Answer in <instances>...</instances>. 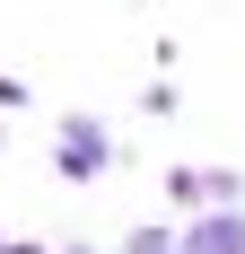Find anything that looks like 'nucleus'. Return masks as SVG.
I'll return each mask as SVG.
<instances>
[{"label": "nucleus", "mask_w": 245, "mask_h": 254, "mask_svg": "<svg viewBox=\"0 0 245 254\" xmlns=\"http://www.w3.org/2000/svg\"><path fill=\"white\" fill-rule=\"evenodd\" d=\"M193 193H201V210H237L245 202V176L237 167H193Z\"/></svg>", "instance_id": "obj_3"}, {"label": "nucleus", "mask_w": 245, "mask_h": 254, "mask_svg": "<svg viewBox=\"0 0 245 254\" xmlns=\"http://www.w3.org/2000/svg\"><path fill=\"white\" fill-rule=\"evenodd\" d=\"M175 254H245V210H201L175 237Z\"/></svg>", "instance_id": "obj_2"}, {"label": "nucleus", "mask_w": 245, "mask_h": 254, "mask_svg": "<svg viewBox=\"0 0 245 254\" xmlns=\"http://www.w3.org/2000/svg\"><path fill=\"white\" fill-rule=\"evenodd\" d=\"M0 105H26V79L18 70H0Z\"/></svg>", "instance_id": "obj_7"}, {"label": "nucleus", "mask_w": 245, "mask_h": 254, "mask_svg": "<svg viewBox=\"0 0 245 254\" xmlns=\"http://www.w3.org/2000/svg\"><path fill=\"white\" fill-rule=\"evenodd\" d=\"M53 167H61L70 184H88V176L114 167V140H105L97 114H61V123H53Z\"/></svg>", "instance_id": "obj_1"}, {"label": "nucleus", "mask_w": 245, "mask_h": 254, "mask_svg": "<svg viewBox=\"0 0 245 254\" xmlns=\"http://www.w3.org/2000/svg\"><path fill=\"white\" fill-rule=\"evenodd\" d=\"M175 105H184V88H175V79H167V70H158V79H149V88H140V114H158V123H167Z\"/></svg>", "instance_id": "obj_4"}, {"label": "nucleus", "mask_w": 245, "mask_h": 254, "mask_svg": "<svg viewBox=\"0 0 245 254\" xmlns=\"http://www.w3.org/2000/svg\"><path fill=\"white\" fill-rule=\"evenodd\" d=\"M122 254H175V228H140V237H131Z\"/></svg>", "instance_id": "obj_6"}, {"label": "nucleus", "mask_w": 245, "mask_h": 254, "mask_svg": "<svg viewBox=\"0 0 245 254\" xmlns=\"http://www.w3.org/2000/svg\"><path fill=\"white\" fill-rule=\"evenodd\" d=\"M167 202H184V210H201V193H193V167H167Z\"/></svg>", "instance_id": "obj_5"}, {"label": "nucleus", "mask_w": 245, "mask_h": 254, "mask_svg": "<svg viewBox=\"0 0 245 254\" xmlns=\"http://www.w3.org/2000/svg\"><path fill=\"white\" fill-rule=\"evenodd\" d=\"M70 254H88V246H70Z\"/></svg>", "instance_id": "obj_8"}]
</instances>
